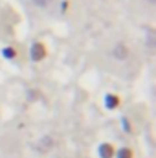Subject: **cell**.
Wrapping results in <instances>:
<instances>
[{"label": "cell", "instance_id": "cell-1", "mask_svg": "<svg viewBox=\"0 0 156 158\" xmlns=\"http://www.w3.org/2000/svg\"><path fill=\"white\" fill-rule=\"evenodd\" d=\"M44 57H46V48H44V44L35 42L33 48H31V59H33V61H40V59H44Z\"/></svg>", "mask_w": 156, "mask_h": 158}, {"label": "cell", "instance_id": "cell-2", "mask_svg": "<svg viewBox=\"0 0 156 158\" xmlns=\"http://www.w3.org/2000/svg\"><path fill=\"white\" fill-rule=\"evenodd\" d=\"M99 156L101 158H114V147L110 143L99 145Z\"/></svg>", "mask_w": 156, "mask_h": 158}, {"label": "cell", "instance_id": "cell-3", "mask_svg": "<svg viewBox=\"0 0 156 158\" xmlns=\"http://www.w3.org/2000/svg\"><path fill=\"white\" fill-rule=\"evenodd\" d=\"M117 105H119V98L117 96H112V94H109L107 96V109H116Z\"/></svg>", "mask_w": 156, "mask_h": 158}, {"label": "cell", "instance_id": "cell-4", "mask_svg": "<svg viewBox=\"0 0 156 158\" xmlns=\"http://www.w3.org/2000/svg\"><path fill=\"white\" fill-rule=\"evenodd\" d=\"M127 53H129V50H127L125 46H121V44H119V46H116V50H114V55H116L117 59H123Z\"/></svg>", "mask_w": 156, "mask_h": 158}, {"label": "cell", "instance_id": "cell-5", "mask_svg": "<svg viewBox=\"0 0 156 158\" xmlns=\"http://www.w3.org/2000/svg\"><path fill=\"white\" fill-rule=\"evenodd\" d=\"M117 158H132V151L129 147H123L117 151Z\"/></svg>", "mask_w": 156, "mask_h": 158}, {"label": "cell", "instance_id": "cell-6", "mask_svg": "<svg viewBox=\"0 0 156 158\" xmlns=\"http://www.w3.org/2000/svg\"><path fill=\"white\" fill-rule=\"evenodd\" d=\"M4 57L6 59H15L17 57V50L15 48H6L4 50Z\"/></svg>", "mask_w": 156, "mask_h": 158}, {"label": "cell", "instance_id": "cell-7", "mask_svg": "<svg viewBox=\"0 0 156 158\" xmlns=\"http://www.w3.org/2000/svg\"><path fill=\"white\" fill-rule=\"evenodd\" d=\"M33 4L39 6V7H46L48 4H51V0H33Z\"/></svg>", "mask_w": 156, "mask_h": 158}]
</instances>
